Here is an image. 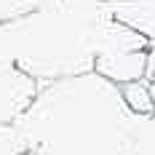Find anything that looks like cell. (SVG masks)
Wrapping results in <instances>:
<instances>
[{
    "mask_svg": "<svg viewBox=\"0 0 155 155\" xmlns=\"http://www.w3.org/2000/svg\"><path fill=\"white\" fill-rule=\"evenodd\" d=\"M134 115L96 72L43 83L16 131L30 155H131Z\"/></svg>",
    "mask_w": 155,
    "mask_h": 155,
    "instance_id": "obj_1",
    "label": "cell"
},
{
    "mask_svg": "<svg viewBox=\"0 0 155 155\" xmlns=\"http://www.w3.org/2000/svg\"><path fill=\"white\" fill-rule=\"evenodd\" d=\"M40 83L11 64L0 67V126H14L35 102Z\"/></svg>",
    "mask_w": 155,
    "mask_h": 155,
    "instance_id": "obj_2",
    "label": "cell"
},
{
    "mask_svg": "<svg viewBox=\"0 0 155 155\" xmlns=\"http://www.w3.org/2000/svg\"><path fill=\"white\" fill-rule=\"evenodd\" d=\"M147 62H150V48L142 51H118V54H102L94 59V70L99 78H104L112 86H126L134 80L147 78Z\"/></svg>",
    "mask_w": 155,
    "mask_h": 155,
    "instance_id": "obj_3",
    "label": "cell"
},
{
    "mask_svg": "<svg viewBox=\"0 0 155 155\" xmlns=\"http://www.w3.org/2000/svg\"><path fill=\"white\" fill-rule=\"evenodd\" d=\"M102 5L115 21L139 32L155 46V0H107Z\"/></svg>",
    "mask_w": 155,
    "mask_h": 155,
    "instance_id": "obj_4",
    "label": "cell"
},
{
    "mask_svg": "<svg viewBox=\"0 0 155 155\" xmlns=\"http://www.w3.org/2000/svg\"><path fill=\"white\" fill-rule=\"evenodd\" d=\"M118 91H120V99H123L126 110L134 118H150V115H155V94H153L147 80H134V83L118 86Z\"/></svg>",
    "mask_w": 155,
    "mask_h": 155,
    "instance_id": "obj_5",
    "label": "cell"
},
{
    "mask_svg": "<svg viewBox=\"0 0 155 155\" xmlns=\"http://www.w3.org/2000/svg\"><path fill=\"white\" fill-rule=\"evenodd\" d=\"M131 155H155V115L134 120Z\"/></svg>",
    "mask_w": 155,
    "mask_h": 155,
    "instance_id": "obj_6",
    "label": "cell"
},
{
    "mask_svg": "<svg viewBox=\"0 0 155 155\" xmlns=\"http://www.w3.org/2000/svg\"><path fill=\"white\" fill-rule=\"evenodd\" d=\"M0 155H27L16 126H0Z\"/></svg>",
    "mask_w": 155,
    "mask_h": 155,
    "instance_id": "obj_7",
    "label": "cell"
}]
</instances>
